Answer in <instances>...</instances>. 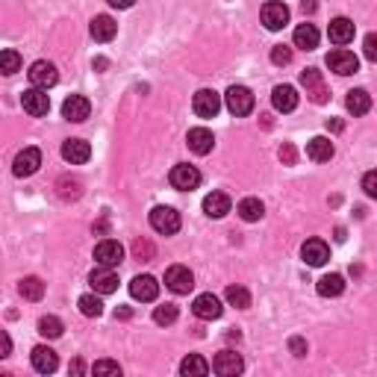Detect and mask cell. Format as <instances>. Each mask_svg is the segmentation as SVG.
Here are the masks:
<instances>
[{"label": "cell", "instance_id": "277c9868", "mask_svg": "<svg viewBox=\"0 0 377 377\" xmlns=\"http://www.w3.org/2000/svg\"><path fill=\"white\" fill-rule=\"evenodd\" d=\"M327 68L334 71V74H339V77H348V74H357L360 71V59L354 57L351 50L336 48V50L327 53Z\"/></svg>", "mask_w": 377, "mask_h": 377}, {"label": "cell", "instance_id": "e0dca14e", "mask_svg": "<svg viewBox=\"0 0 377 377\" xmlns=\"http://www.w3.org/2000/svg\"><path fill=\"white\" fill-rule=\"evenodd\" d=\"M88 283H92V289L97 295H113L118 289V274L113 269H104V265H97V269L88 274Z\"/></svg>", "mask_w": 377, "mask_h": 377}, {"label": "cell", "instance_id": "ab89813d", "mask_svg": "<svg viewBox=\"0 0 377 377\" xmlns=\"http://www.w3.org/2000/svg\"><path fill=\"white\" fill-rule=\"evenodd\" d=\"M271 62L274 65H289L292 62V48H286V44H277L271 50Z\"/></svg>", "mask_w": 377, "mask_h": 377}, {"label": "cell", "instance_id": "603a6c76", "mask_svg": "<svg viewBox=\"0 0 377 377\" xmlns=\"http://www.w3.org/2000/svg\"><path fill=\"white\" fill-rule=\"evenodd\" d=\"M354 32H357V27H354L351 18H334V21H330V27H327V36H330V41H334V44L354 41Z\"/></svg>", "mask_w": 377, "mask_h": 377}, {"label": "cell", "instance_id": "ffe728a7", "mask_svg": "<svg viewBox=\"0 0 377 377\" xmlns=\"http://www.w3.org/2000/svg\"><path fill=\"white\" fill-rule=\"evenodd\" d=\"M88 157H92V145H88L86 139H68L62 145V160L65 162L83 165V162H88Z\"/></svg>", "mask_w": 377, "mask_h": 377}, {"label": "cell", "instance_id": "52a82bcc", "mask_svg": "<svg viewBox=\"0 0 377 377\" xmlns=\"http://www.w3.org/2000/svg\"><path fill=\"white\" fill-rule=\"evenodd\" d=\"M124 260V248H121V242L115 239H104L95 245V262L104 265V269H115Z\"/></svg>", "mask_w": 377, "mask_h": 377}, {"label": "cell", "instance_id": "8fae6325", "mask_svg": "<svg viewBox=\"0 0 377 377\" xmlns=\"http://www.w3.org/2000/svg\"><path fill=\"white\" fill-rule=\"evenodd\" d=\"M192 313L201 321H215V318H221V313H224V307H221V301L213 292H204L192 301Z\"/></svg>", "mask_w": 377, "mask_h": 377}, {"label": "cell", "instance_id": "ee69618b", "mask_svg": "<svg viewBox=\"0 0 377 377\" xmlns=\"http://www.w3.org/2000/svg\"><path fill=\"white\" fill-rule=\"evenodd\" d=\"M12 354V339H9L6 330H0V360H6Z\"/></svg>", "mask_w": 377, "mask_h": 377}, {"label": "cell", "instance_id": "4fadbf2b", "mask_svg": "<svg viewBox=\"0 0 377 377\" xmlns=\"http://www.w3.org/2000/svg\"><path fill=\"white\" fill-rule=\"evenodd\" d=\"M130 295L136 298V301H157V295H160V283H157V277H151V274H136L130 280Z\"/></svg>", "mask_w": 377, "mask_h": 377}, {"label": "cell", "instance_id": "1f68e13d", "mask_svg": "<svg viewBox=\"0 0 377 377\" xmlns=\"http://www.w3.org/2000/svg\"><path fill=\"white\" fill-rule=\"evenodd\" d=\"M239 215H242V221H260L265 215V206L260 197H245V201L239 204Z\"/></svg>", "mask_w": 377, "mask_h": 377}, {"label": "cell", "instance_id": "74e56055", "mask_svg": "<svg viewBox=\"0 0 377 377\" xmlns=\"http://www.w3.org/2000/svg\"><path fill=\"white\" fill-rule=\"evenodd\" d=\"M57 186H59V195L65 197V201H77V197H80V180H68V177H62Z\"/></svg>", "mask_w": 377, "mask_h": 377}, {"label": "cell", "instance_id": "60d3db41", "mask_svg": "<svg viewBox=\"0 0 377 377\" xmlns=\"http://www.w3.org/2000/svg\"><path fill=\"white\" fill-rule=\"evenodd\" d=\"M362 53H365V59H369V62H377V36H374V32H369V36H365Z\"/></svg>", "mask_w": 377, "mask_h": 377}, {"label": "cell", "instance_id": "4dcf8cb0", "mask_svg": "<svg viewBox=\"0 0 377 377\" xmlns=\"http://www.w3.org/2000/svg\"><path fill=\"white\" fill-rule=\"evenodd\" d=\"M18 292L24 301H41L44 298V283L39 280V277H24V280L18 283Z\"/></svg>", "mask_w": 377, "mask_h": 377}, {"label": "cell", "instance_id": "44dd1931", "mask_svg": "<svg viewBox=\"0 0 377 377\" xmlns=\"http://www.w3.org/2000/svg\"><path fill=\"white\" fill-rule=\"evenodd\" d=\"M301 83H304L307 95L313 97L316 104H325V101H327V88H325V80H321V71L307 68V71L301 74Z\"/></svg>", "mask_w": 377, "mask_h": 377}, {"label": "cell", "instance_id": "ba28073f", "mask_svg": "<svg viewBox=\"0 0 377 377\" xmlns=\"http://www.w3.org/2000/svg\"><path fill=\"white\" fill-rule=\"evenodd\" d=\"M262 24H265V30H271V32H277V30H283L286 24H289V6L286 3H280V0H269V3L262 6Z\"/></svg>", "mask_w": 377, "mask_h": 377}, {"label": "cell", "instance_id": "9c48e42d", "mask_svg": "<svg viewBox=\"0 0 377 377\" xmlns=\"http://www.w3.org/2000/svg\"><path fill=\"white\" fill-rule=\"evenodd\" d=\"M165 286L174 292V295H188L195 286V274L186 269V265H171L168 271H165Z\"/></svg>", "mask_w": 377, "mask_h": 377}, {"label": "cell", "instance_id": "83f0119b", "mask_svg": "<svg viewBox=\"0 0 377 377\" xmlns=\"http://www.w3.org/2000/svg\"><path fill=\"white\" fill-rule=\"evenodd\" d=\"M295 48H301V50H316L318 48V30L316 24H298L295 27Z\"/></svg>", "mask_w": 377, "mask_h": 377}, {"label": "cell", "instance_id": "4316f807", "mask_svg": "<svg viewBox=\"0 0 377 377\" xmlns=\"http://www.w3.org/2000/svg\"><path fill=\"white\" fill-rule=\"evenodd\" d=\"M345 106H348V113H351L354 118H360V115H365V113L371 109V95L365 92V88H351Z\"/></svg>", "mask_w": 377, "mask_h": 377}, {"label": "cell", "instance_id": "e575fe53", "mask_svg": "<svg viewBox=\"0 0 377 377\" xmlns=\"http://www.w3.org/2000/svg\"><path fill=\"white\" fill-rule=\"evenodd\" d=\"M62 321L57 318V316H44V318H39V334L44 336V339H59L62 336Z\"/></svg>", "mask_w": 377, "mask_h": 377}, {"label": "cell", "instance_id": "b9f144b4", "mask_svg": "<svg viewBox=\"0 0 377 377\" xmlns=\"http://www.w3.org/2000/svg\"><path fill=\"white\" fill-rule=\"evenodd\" d=\"M133 253H136V257L139 260H153V245H151V242H136V245H133Z\"/></svg>", "mask_w": 377, "mask_h": 377}, {"label": "cell", "instance_id": "2e32d148", "mask_svg": "<svg viewBox=\"0 0 377 377\" xmlns=\"http://www.w3.org/2000/svg\"><path fill=\"white\" fill-rule=\"evenodd\" d=\"M88 113H92V104H88V97H83V95L65 97V104H62V118H65V121H74V124H80V121L88 118Z\"/></svg>", "mask_w": 377, "mask_h": 377}, {"label": "cell", "instance_id": "bcb514c9", "mask_svg": "<svg viewBox=\"0 0 377 377\" xmlns=\"http://www.w3.org/2000/svg\"><path fill=\"white\" fill-rule=\"evenodd\" d=\"M289 348H292L295 357H304V354H307V342H304V339H292Z\"/></svg>", "mask_w": 377, "mask_h": 377}, {"label": "cell", "instance_id": "c3c4849f", "mask_svg": "<svg viewBox=\"0 0 377 377\" xmlns=\"http://www.w3.org/2000/svg\"><path fill=\"white\" fill-rule=\"evenodd\" d=\"M301 9H304V12H316V0H304Z\"/></svg>", "mask_w": 377, "mask_h": 377}, {"label": "cell", "instance_id": "8d00e7d4", "mask_svg": "<svg viewBox=\"0 0 377 377\" xmlns=\"http://www.w3.org/2000/svg\"><path fill=\"white\" fill-rule=\"evenodd\" d=\"M177 316H180V309H177L174 304H162V307L153 309V321H157V325H165V327L174 325Z\"/></svg>", "mask_w": 377, "mask_h": 377}, {"label": "cell", "instance_id": "681fc988", "mask_svg": "<svg viewBox=\"0 0 377 377\" xmlns=\"http://www.w3.org/2000/svg\"><path fill=\"white\" fill-rule=\"evenodd\" d=\"M342 127H345V124H342V121H327V130H334V133H339Z\"/></svg>", "mask_w": 377, "mask_h": 377}, {"label": "cell", "instance_id": "9a60e30c", "mask_svg": "<svg viewBox=\"0 0 377 377\" xmlns=\"http://www.w3.org/2000/svg\"><path fill=\"white\" fill-rule=\"evenodd\" d=\"M301 257L307 265H313V269H318V265H325L330 260V248L325 239H307L301 245Z\"/></svg>", "mask_w": 377, "mask_h": 377}, {"label": "cell", "instance_id": "30bf717a", "mask_svg": "<svg viewBox=\"0 0 377 377\" xmlns=\"http://www.w3.org/2000/svg\"><path fill=\"white\" fill-rule=\"evenodd\" d=\"M192 109L197 118H215L218 109H221V95L213 92V88H201L192 101Z\"/></svg>", "mask_w": 377, "mask_h": 377}, {"label": "cell", "instance_id": "f546056e", "mask_svg": "<svg viewBox=\"0 0 377 377\" xmlns=\"http://www.w3.org/2000/svg\"><path fill=\"white\" fill-rule=\"evenodd\" d=\"M180 374H186V377H204V374H209V362L201 357V354H188V357L180 362Z\"/></svg>", "mask_w": 377, "mask_h": 377}, {"label": "cell", "instance_id": "d590c367", "mask_svg": "<svg viewBox=\"0 0 377 377\" xmlns=\"http://www.w3.org/2000/svg\"><path fill=\"white\" fill-rule=\"evenodd\" d=\"M15 71H21V53L18 50H0V74L12 77Z\"/></svg>", "mask_w": 377, "mask_h": 377}, {"label": "cell", "instance_id": "816d5d0a", "mask_svg": "<svg viewBox=\"0 0 377 377\" xmlns=\"http://www.w3.org/2000/svg\"><path fill=\"white\" fill-rule=\"evenodd\" d=\"M115 316H118V318H130V309H127V307H121Z\"/></svg>", "mask_w": 377, "mask_h": 377}, {"label": "cell", "instance_id": "7a4b0ae2", "mask_svg": "<svg viewBox=\"0 0 377 377\" xmlns=\"http://www.w3.org/2000/svg\"><path fill=\"white\" fill-rule=\"evenodd\" d=\"M224 104H227V109L236 118L253 113V95H251V88H245V86H230L224 92Z\"/></svg>", "mask_w": 377, "mask_h": 377}, {"label": "cell", "instance_id": "cb8c5ba5", "mask_svg": "<svg viewBox=\"0 0 377 377\" xmlns=\"http://www.w3.org/2000/svg\"><path fill=\"white\" fill-rule=\"evenodd\" d=\"M271 104H274L277 113H292V109L298 106V92L292 86H274Z\"/></svg>", "mask_w": 377, "mask_h": 377}, {"label": "cell", "instance_id": "f1b7e54d", "mask_svg": "<svg viewBox=\"0 0 377 377\" xmlns=\"http://www.w3.org/2000/svg\"><path fill=\"white\" fill-rule=\"evenodd\" d=\"M316 289H318L321 298H339L342 292H345V277L342 274H325Z\"/></svg>", "mask_w": 377, "mask_h": 377}, {"label": "cell", "instance_id": "3957f363", "mask_svg": "<svg viewBox=\"0 0 377 377\" xmlns=\"http://www.w3.org/2000/svg\"><path fill=\"white\" fill-rule=\"evenodd\" d=\"M21 106H24V113H30L32 118H41L50 113V95L48 88H27L24 95H21Z\"/></svg>", "mask_w": 377, "mask_h": 377}, {"label": "cell", "instance_id": "7402d4cb", "mask_svg": "<svg viewBox=\"0 0 377 377\" xmlns=\"http://www.w3.org/2000/svg\"><path fill=\"white\" fill-rule=\"evenodd\" d=\"M334 142H330L327 136H316V139H309L307 142V157L313 160V162H330L334 160Z\"/></svg>", "mask_w": 377, "mask_h": 377}, {"label": "cell", "instance_id": "7c38bea8", "mask_svg": "<svg viewBox=\"0 0 377 377\" xmlns=\"http://www.w3.org/2000/svg\"><path fill=\"white\" fill-rule=\"evenodd\" d=\"M41 165V151L39 148H24L18 151V157L12 160V174L15 177H32Z\"/></svg>", "mask_w": 377, "mask_h": 377}, {"label": "cell", "instance_id": "f35d334b", "mask_svg": "<svg viewBox=\"0 0 377 377\" xmlns=\"http://www.w3.org/2000/svg\"><path fill=\"white\" fill-rule=\"evenodd\" d=\"M92 371H95V374H115V377H118V374H121V365L113 362V360H97V362L92 365Z\"/></svg>", "mask_w": 377, "mask_h": 377}, {"label": "cell", "instance_id": "f907efd6", "mask_svg": "<svg viewBox=\"0 0 377 377\" xmlns=\"http://www.w3.org/2000/svg\"><path fill=\"white\" fill-rule=\"evenodd\" d=\"M71 371H74V374H83V362L74 360V362H71Z\"/></svg>", "mask_w": 377, "mask_h": 377}, {"label": "cell", "instance_id": "ac0fdd59", "mask_svg": "<svg viewBox=\"0 0 377 377\" xmlns=\"http://www.w3.org/2000/svg\"><path fill=\"white\" fill-rule=\"evenodd\" d=\"M30 360H32V369H36L39 374H53V371H57V365H59L57 351L48 348V345H36V348H32Z\"/></svg>", "mask_w": 377, "mask_h": 377}, {"label": "cell", "instance_id": "d6986e66", "mask_svg": "<svg viewBox=\"0 0 377 377\" xmlns=\"http://www.w3.org/2000/svg\"><path fill=\"white\" fill-rule=\"evenodd\" d=\"M186 145H188V151H192V153H197V157H206V153L213 151V145H215V136L206 127H192V130H188V136H186Z\"/></svg>", "mask_w": 377, "mask_h": 377}, {"label": "cell", "instance_id": "5bb4252c", "mask_svg": "<svg viewBox=\"0 0 377 377\" xmlns=\"http://www.w3.org/2000/svg\"><path fill=\"white\" fill-rule=\"evenodd\" d=\"M209 369L221 377H236V374H242V369H245V362H242V357L236 351H221V354H215V360Z\"/></svg>", "mask_w": 377, "mask_h": 377}, {"label": "cell", "instance_id": "6da1fadb", "mask_svg": "<svg viewBox=\"0 0 377 377\" xmlns=\"http://www.w3.org/2000/svg\"><path fill=\"white\" fill-rule=\"evenodd\" d=\"M151 227L160 233V236H174L180 230V213L171 206H153L151 209Z\"/></svg>", "mask_w": 377, "mask_h": 377}, {"label": "cell", "instance_id": "7dc6e473", "mask_svg": "<svg viewBox=\"0 0 377 377\" xmlns=\"http://www.w3.org/2000/svg\"><path fill=\"white\" fill-rule=\"evenodd\" d=\"M109 6H115V9H130L133 3H136V0H106Z\"/></svg>", "mask_w": 377, "mask_h": 377}, {"label": "cell", "instance_id": "5b68a950", "mask_svg": "<svg viewBox=\"0 0 377 377\" xmlns=\"http://www.w3.org/2000/svg\"><path fill=\"white\" fill-rule=\"evenodd\" d=\"M27 74H30V83L36 86V88H50V86H57V83H59V71H57V65L48 62V59L32 62Z\"/></svg>", "mask_w": 377, "mask_h": 377}, {"label": "cell", "instance_id": "8992f818", "mask_svg": "<svg viewBox=\"0 0 377 377\" xmlns=\"http://www.w3.org/2000/svg\"><path fill=\"white\" fill-rule=\"evenodd\" d=\"M168 180H171L174 188H180V192H192V188L201 186V171H197L195 165L180 162V165H174V168H171Z\"/></svg>", "mask_w": 377, "mask_h": 377}, {"label": "cell", "instance_id": "f6af8a7d", "mask_svg": "<svg viewBox=\"0 0 377 377\" xmlns=\"http://www.w3.org/2000/svg\"><path fill=\"white\" fill-rule=\"evenodd\" d=\"M280 160H283L286 165H295V148H292V145H283V148H280Z\"/></svg>", "mask_w": 377, "mask_h": 377}, {"label": "cell", "instance_id": "d6a6232c", "mask_svg": "<svg viewBox=\"0 0 377 377\" xmlns=\"http://www.w3.org/2000/svg\"><path fill=\"white\" fill-rule=\"evenodd\" d=\"M77 307H80V313L86 318H97V316H104V301H101V295H83L80 301H77Z\"/></svg>", "mask_w": 377, "mask_h": 377}, {"label": "cell", "instance_id": "d4e9b609", "mask_svg": "<svg viewBox=\"0 0 377 377\" xmlns=\"http://www.w3.org/2000/svg\"><path fill=\"white\" fill-rule=\"evenodd\" d=\"M92 39L95 41H113L115 39V32H118V24H115V18H109V15H95L92 21Z\"/></svg>", "mask_w": 377, "mask_h": 377}, {"label": "cell", "instance_id": "836d02e7", "mask_svg": "<svg viewBox=\"0 0 377 377\" xmlns=\"http://www.w3.org/2000/svg\"><path fill=\"white\" fill-rule=\"evenodd\" d=\"M224 298H227V304L236 307V309H248L251 307V292L245 289V286H227Z\"/></svg>", "mask_w": 377, "mask_h": 377}, {"label": "cell", "instance_id": "484cf974", "mask_svg": "<svg viewBox=\"0 0 377 377\" xmlns=\"http://www.w3.org/2000/svg\"><path fill=\"white\" fill-rule=\"evenodd\" d=\"M204 213L209 218H224L230 213V197L224 192H209L204 197Z\"/></svg>", "mask_w": 377, "mask_h": 377}, {"label": "cell", "instance_id": "7bdbcfd3", "mask_svg": "<svg viewBox=\"0 0 377 377\" xmlns=\"http://www.w3.org/2000/svg\"><path fill=\"white\" fill-rule=\"evenodd\" d=\"M362 188H365V195L369 197H377V171H369L362 177Z\"/></svg>", "mask_w": 377, "mask_h": 377}]
</instances>
